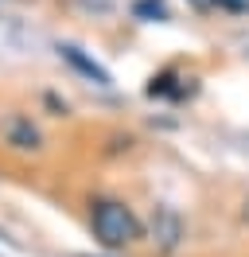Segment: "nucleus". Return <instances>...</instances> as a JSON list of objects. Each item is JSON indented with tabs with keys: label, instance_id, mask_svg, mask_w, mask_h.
I'll use <instances>...</instances> for the list:
<instances>
[{
	"label": "nucleus",
	"instance_id": "nucleus-1",
	"mask_svg": "<svg viewBox=\"0 0 249 257\" xmlns=\"http://www.w3.org/2000/svg\"><path fill=\"white\" fill-rule=\"evenodd\" d=\"M90 226H93V238L101 241L105 249H125V245H133L140 238V218L125 203H113V199L93 203Z\"/></svg>",
	"mask_w": 249,
	"mask_h": 257
},
{
	"label": "nucleus",
	"instance_id": "nucleus-4",
	"mask_svg": "<svg viewBox=\"0 0 249 257\" xmlns=\"http://www.w3.org/2000/svg\"><path fill=\"white\" fill-rule=\"evenodd\" d=\"M8 141H12L16 148H39V133H35V125H31V121L12 117V121H8Z\"/></svg>",
	"mask_w": 249,
	"mask_h": 257
},
{
	"label": "nucleus",
	"instance_id": "nucleus-2",
	"mask_svg": "<svg viewBox=\"0 0 249 257\" xmlns=\"http://www.w3.org/2000/svg\"><path fill=\"white\" fill-rule=\"evenodd\" d=\"M152 230H156V238H160L164 249H175V241H179V234H183V226H179V218H175V210H168V207L156 210Z\"/></svg>",
	"mask_w": 249,
	"mask_h": 257
},
{
	"label": "nucleus",
	"instance_id": "nucleus-5",
	"mask_svg": "<svg viewBox=\"0 0 249 257\" xmlns=\"http://www.w3.org/2000/svg\"><path fill=\"white\" fill-rule=\"evenodd\" d=\"M245 214H249V203H245Z\"/></svg>",
	"mask_w": 249,
	"mask_h": 257
},
{
	"label": "nucleus",
	"instance_id": "nucleus-3",
	"mask_svg": "<svg viewBox=\"0 0 249 257\" xmlns=\"http://www.w3.org/2000/svg\"><path fill=\"white\" fill-rule=\"evenodd\" d=\"M62 59L74 66V70H82V74H86L90 82H97V86H109V74H105V70H101L97 63H93V59H86V55H82L78 47H62Z\"/></svg>",
	"mask_w": 249,
	"mask_h": 257
}]
</instances>
